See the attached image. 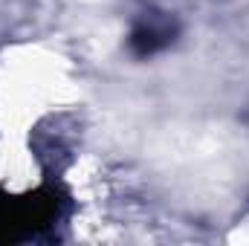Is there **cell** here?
<instances>
[{
    "label": "cell",
    "mask_w": 249,
    "mask_h": 246,
    "mask_svg": "<svg viewBox=\"0 0 249 246\" xmlns=\"http://www.w3.org/2000/svg\"><path fill=\"white\" fill-rule=\"evenodd\" d=\"M174 41V23L165 20V18H145L133 26L127 44H130V53L139 55V58H148L154 53H160L162 47H168Z\"/></svg>",
    "instance_id": "6da1fadb"
}]
</instances>
